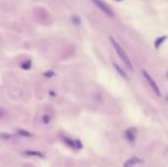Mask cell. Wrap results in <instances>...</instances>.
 <instances>
[{
    "mask_svg": "<svg viewBox=\"0 0 168 167\" xmlns=\"http://www.w3.org/2000/svg\"><path fill=\"white\" fill-rule=\"evenodd\" d=\"M167 38H168L167 35H162V36H159V38H157L156 39L154 40V47L156 48V49H158V48L160 47L161 44L167 39Z\"/></svg>",
    "mask_w": 168,
    "mask_h": 167,
    "instance_id": "ba28073f",
    "label": "cell"
},
{
    "mask_svg": "<svg viewBox=\"0 0 168 167\" xmlns=\"http://www.w3.org/2000/svg\"><path fill=\"white\" fill-rule=\"evenodd\" d=\"M167 99V101H168V96H167V99Z\"/></svg>",
    "mask_w": 168,
    "mask_h": 167,
    "instance_id": "ac0fdd59",
    "label": "cell"
},
{
    "mask_svg": "<svg viewBox=\"0 0 168 167\" xmlns=\"http://www.w3.org/2000/svg\"><path fill=\"white\" fill-rule=\"evenodd\" d=\"M72 22H73L76 26H78L81 24V19H80L78 16H73V17H72Z\"/></svg>",
    "mask_w": 168,
    "mask_h": 167,
    "instance_id": "7c38bea8",
    "label": "cell"
},
{
    "mask_svg": "<svg viewBox=\"0 0 168 167\" xmlns=\"http://www.w3.org/2000/svg\"><path fill=\"white\" fill-rule=\"evenodd\" d=\"M141 162H142L141 158H139L138 156H133V157L129 158V159H127L125 162H124L123 167H134L135 165L141 163Z\"/></svg>",
    "mask_w": 168,
    "mask_h": 167,
    "instance_id": "5b68a950",
    "label": "cell"
},
{
    "mask_svg": "<svg viewBox=\"0 0 168 167\" xmlns=\"http://www.w3.org/2000/svg\"><path fill=\"white\" fill-rule=\"evenodd\" d=\"M137 129L132 127V128H128L127 130H125V133H124V136H125V139L131 142V144H133L135 142L136 139H137Z\"/></svg>",
    "mask_w": 168,
    "mask_h": 167,
    "instance_id": "277c9868",
    "label": "cell"
},
{
    "mask_svg": "<svg viewBox=\"0 0 168 167\" xmlns=\"http://www.w3.org/2000/svg\"><path fill=\"white\" fill-rule=\"evenodd\" d=\"M116 1H122V0H116Z\"/></svg>",
    "mask_w": 168,
    "mask_h": 167,
    "instance_id": "e0dca14e",
    "label": "cell"
},
{
    "mask_svg": "<svg viewBox=\"0 0 168 167\" xmlns=\"http://www.w3.org/2000/svg\"><path fill=\"white\" fill-rule=\"evenodd\" d=\"M62 141L67 146H69L71 149H76V141L70 139V138H67V137H63Z\"/></svg>",
    "mask_w": 168,
    "mask_h": 167,
    "instance_id": "52a82bcc",
    "label": "cell"
},
{
    "mask_svg": "<svg viewBox=\"0 0 168 167\" xmlns=\"http://www.w3.org/2000/svg\"><path fill=\"white\" fill-rule=\"evenodd\" d=\"M109 40H110V42L112 44V46L114 47L116 53L118 54V56L120 57V59L122 60V62L125 64V66L129 69L130 71H133V69H134L133 68V64H132L128 54L125 52V50L123 49V47L120 45V43L113 38V36H109Z\"/></svg>",
    "mask_w": 168,
    "mask_h": 167,
    "instance_id": "6da1fadb",
    "label": "cell"
},
{
    "mask_svg": "<svg viewBox=\"0 0 168 167\" xmlns=\"http://www.w3.org/2000/svg\"><path fill=\"white\" fill-rule=\"evenodd\" d=\"M1 137H2L3 140H7V139H10V138H11L12 136H11V135H8V134H2Z\"/></svg>",
    "mask_w": 168,
    "mask_h": 167,
    "instance_id": "2e32d148",
    "label": "cell"
},
{
    "mask_svg": "<svg viewBox=\"0 0 168 167\" xmlns=\"http://www.w3.org/2000/svg\"><path fill=\"white\" fill-rule=\"evenodd\" d=\"M91 1H93V3L95 4L98 9L102 11L106 16H108V17H114L113 10H112L111 7H109L108 4L105 3L103 0H91Z\"/></svg>",
    "mask_w": 168,
    "mask_h": 167,
    "instance_id": "3957f363",
    "label": "cell"
},
{
    "mask_svg": "<svg viewBox=\"0 0 168 167\" xmlns=\"http://www.w3.org/2000/svg\"><path fill=\"white\" fill-rule=\"evenodd\" d=\"M167 76H168V74H167Z\"/></svg>",
    "mask_w": 168,
    "mask_h": 167,
    "instance_id": "d6986e66",
    "label": "cell"
},
{
    "mask_svg": "<svg viewBox=\"0 0 168 167\" xmlns=\"http://www.w3.org/2000/svg\"><path fill=\"white\" fill-rule=\"evenodd\" d=\"M54 75H55V73L52 70H49V71H46V72L43 73V76L47 77V78H51V77H53Z\"/></svg>",
    "mask_w": 168,
    "mask_h": 167,
    "instance_id": "4fadbf2b",
    "label": "cell"
},
{
    "mask_svg": "<svg viewBox=\"0 0 168 167\" xmlns=\"http://www.w3.org/2000/svg\"><path fill=\"white\" fill-rule=\"evenodd\" d=\"M24 153L29 156H37V157H41V158L44 157V154L41 152H38V150H26Z\"/></svg>",
    "mask_w": 168,
    "mask_h": 167,
    "instance_id": "8992f818",
    "label": "cell"
},
{
    "mask_svg": "<svg viewBox=\"0 0 168 167\" xmlns=\"http://www.w3.org/2000/svg\"><path fill=\"white\" fill-rule=\"evenodd\" d=\"M18 134L21 137H24V138H31V137H33V134H31L29 131H27V130H23V129H19L18 130Z\"/></svg>",
    "mask_w": 168,
    "mask_h": 167,
    "instance_id": "30bf717a",
    "label": "cell"
},
{
    "mask_svg": "<svg viewBox=\"0 0 168 167\" xmlns=\"http://www.w3.org/2000/svg\"><path fill=\"white\" fill-rule=\"evenodd\" d=\"M41 120H42V122L44 124H49L50 123V117L48 116V115H43L42 116V118H41Z\"/></svg>",
    "mask_w": 168,
    "mask_h": 167,
    "instance_id": "5bb4252c",
    "label": "cell"
},
{
    "mask_svg": "<svg viewBox=\"0 0 168 167\" xmlns=\"http://www.w3.org/2000/svg\"><path fill=\"white\" fill-rule=\"evenodd\" d=\"M113 66H114V68L116 69V71L118 72V74H119L120 76H121L122 78L126 79V80L128 79V76H127V74H126V72L124 71L123 69H122L121 67L119 66V65H117V64H116V63H114V62H113Z\"/></svg>",
    "mask_w": 168,
    "mask_h": 167,
    "instance_id": "9c48e42d",
    "label": "cell"
},
{
    "mask_svg": "<svg viewBox=\"0 0 168 167\" xmlns=\"http://www.w3.org/2000/svg\"><path fill=\"white\" fill-rule=\"evenodd\" d=\"M143 77H145V79L147 80V84L150 85L151 89L154 92L155 95H156L157 96H161V92H160V89H159L158 85L156 84V82H155V80L153 78V77L150 75V73H147L146 70H143Z\"/></svg>",
    "mask_w": 168,
    "mask_h": 167,
    "instance_id": "7a4b0ae2",
    "label": "cell"
},
{
    "mask_svg": "<svg viewBox=\"0 0 168 167\" xmlns=\"http://www.w3.org/2000/svg\"><path fill=\"white\" fill-rule=\"evenodd\" d=\"M21 68L24 69V70H30L31 68V61L30 59H27L26 61H24L21 64Z\"/></svg>",
    "mask_w": 168,
    "mask_h": 167,
    "instance_id": "8fae6325",
    "label": "cell"
},
{
    "mask_svg": "<svg viewBox=\"0 0 168 167\" xmlns=\"http://www.w3.org/2000/svg\"><path fill=\"white\" fill-rule=\"evenodd\" d=\"M82 148H83V145H82L81 141L76 140V149H81Z\"/></svg>",
    "mask_w": 168,
    "mask_h": 167,
    "instance_id": "9a60e30c",
    "label": "cell"
}]
</instances>
